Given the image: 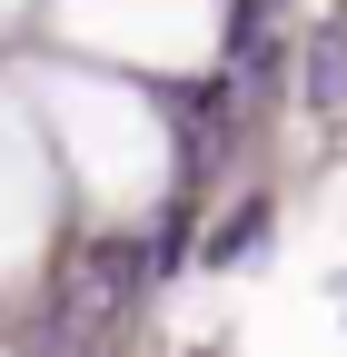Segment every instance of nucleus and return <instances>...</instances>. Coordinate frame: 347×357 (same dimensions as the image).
I'll use <instances>...</instances> for the list:
<instances>
[{
  "instance_id": "obj_2",
  "label": "nucleus",
  "mask_w": 347,
  "mask_h": 357,
  "mask_svg": "<svg viewBox=\"0 0 347 357\" xmlns=\"http://www.w3.org/2000/svg\"><path fill=\"white\" fill-rule=\"evenodd\" d=\"M258 229H268V208H238V218H229V229H219V238H208V258H248V238H258Z\"/></svg>"
},
{
  "instance_id": "obj_1",
  "label": "nucleus",
  "mask_w": 347,
  "mask_h": 357,
  "mask_svg": "<svg viewBox=\"0 0 347 357\" xmlns=\"http://www.w3.org/2000/svg\"><path fill=\"white\" fill-rule=\"evenodd\" d=\"M308 100H318V109L347 100V50H337V40H318V50H308Z\"/></svg>"
}]
</instances>
